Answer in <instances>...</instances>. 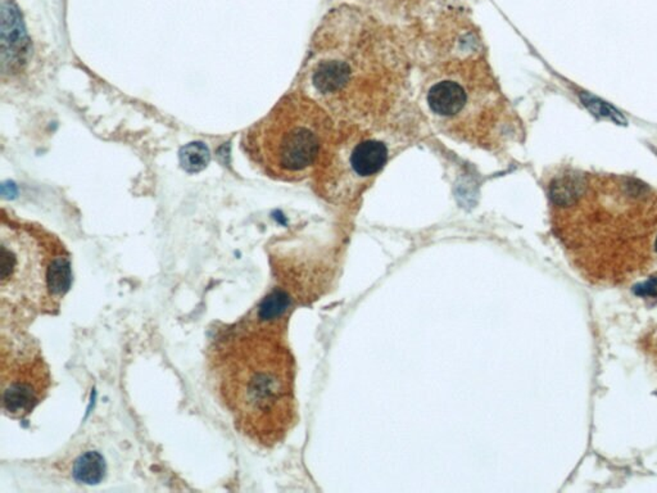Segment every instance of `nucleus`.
Returning <instances> with one entry per match:
<instances>
[{"mask_svg":"<svg viewBox=\"0 0 657 493\" xmlns=\"http://www.w3.org/2000/svg\"><path fill=\"white\" fill-rule=\"evenodd\" d=\"M411 36L366 8L339 4L324 16L295 88L336 122L388 128L425 118L412 99Z\"/></svg>","mask_w":657,"mask_h":493,"instance_id":"obj_1","label":"nucleus"},{"mask_svg":"<svg viewBox=\"0 0 657 493\" xmlns=\"http://www.w3.org/2000/svg\"><path fill=\"white\" fill-rule=\"evenodd\" d=\"M551 223L590 284L619 287L657 265V190L631 177L563 172L548 183Z\"/></svg>","mask_w":657,"mask_h":493,"instance_id":"obj_2","label":"nucleus"},{"mask_svg":"<svg viewBox=\"0 0 657 493\" xmlns=\"http://www.w3.org/2000/svg\"><path fill=\"white\" fill-rule=\"evenodd\" d=\"M424 113L452 140L499 155L521 122L503 94L479 28L460 11L442 12L414 36Z\"/></svg>","mask_w":657,"mask_h":493,"instance_id":"obj_3","label":"nucleus"},{"mask_svg":"<svg viewBox=\"0 0 657 493\" xmlns=\"http://www.w3.org/2000/svg\"><path fill=\"white\" fill-rule=\"evenodd\" d=\"M285 324L247 321L216 345L219 392L235 426L253 442L275 446L297 423L295 362Z\"/></svg>","mask_w":657,"mask_h":493,"instance_id":"obj_4","label":"nucleus"},{"mask_svg":"<svg viewBox=\"0 0 657 493\" xmlns=\"http://www.w3.org/2000/svg\"><path fill=\"white\" fill-rule=\"evenodd\" d=\"M72 284L71 255L61 238L40 223L1 210L0 299L13 326L54 315Z\"/></svg>","mask_w":657,"mask_h":493,"instance_id":"obj_5","label":"nucleus"},{"mask_svg":"<svg viewBox=\"0 0 657 493\" xmlns=\"http://www.w3.org/2000/svg\"><path fill=\"white\" fill-rule=\"evenodd\" d=\"M334 128L328 111L294 87L244 133L242 148L263 175L299 183L314 175Z\"/></svg>","mask_w":657,"mask_h":493,"instance_id":"obj_6","label":"nucleus"},{"mask_svg":"<svg viewBox=\"0 0 657 493\" xmlns=\"http://www.w3.org/2000/svg\"><path fill=\"white\" fill-rule=\"evenodd\" d=\"M424 120L388 128L336 122L311 177L317 196L338 209L355 210L390 160L420 140Z\"/></svg>","mask_w":657,"mask_h":493,"instance_id":"obj_7","label":"nucleus"},{"mask_svg":"<svg viewBox=\"0 0 657 493\" xmlns=\"http://www.w3.org/2000/svg\"><path fill=\"white\" fill-rule=\"evenodd\" d=\"M52 375L40 347L31 340L18 345L1 337L0 396L1 411L14 420L27 418L47 399Z\"/></svg>","mask_w":657,"mask_h":493,"instance_id":"obj_8","label":"nucleus"},{"mask_svg":"<svg viewBox=\"0 0 657 493\" xmlns=\"http://www.w3.org/2000/svg\"><path fill=\"white\" fill-rule=\"evenodd\" d=\"M209 160V150L201 142L189 143L180 150V163L182 169L188 172H199L206 169Z\"/></svg>","mask_w":657,"mask_h":493,"instance_id":"obj_9","label":"nucleus"},{"mask_svg":"<svg viewBox=\"0 0 657 493\" xmlns=\"http://www.w3.org/2000/svg\"><path fill=\"white\" fill-rule=\"evenodd\" d=\"M103 466H101V460L98 455H92L87 453L85 458H82L80 462L77 464V470L76 474L79 480L87 482V483H94L96 480H101Z\"/></svg>","mask_w":657,"mask_h":493,"instance_id":"obj_10","label":"nucleus"},{"mask_svg":"<svg viewBox=\"0 0 657 493\" xmlns=\"http://www.w3.org/2000/svg\"><path fill=\"white\" fill-rule=\"evenodd\" d=\"M641 347L657 370V324L641 338Z\"/></svg>","mask_w":657,"mask_h":493,"instance_id":"obj_11","label":"nucleus"},{"mask_svg":"<svg viewBox=\"0 0 657 493\" xmlns=\"http://www.w3.org/2000/svg\"><path fill=\"white\" fill-rule=\"evenodd\" d=\"M393 6H396L398 12L403 13H414L416 11H420L426 3V0H390Z\"/></svg>","mask_w":657,"mask_h":493,"instance_id":"obj_12","label":"nucleus"}]
</instances>
